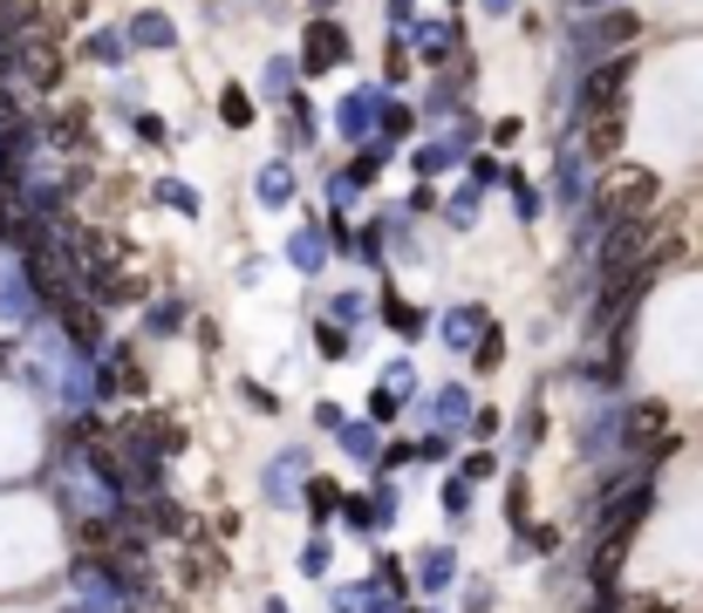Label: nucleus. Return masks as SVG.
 Returning a JSON list of instances; mask_svg holds the SVG:
<instances>
[{"mask_svg": "<svg viewBox=\"0 0 703 613\" xmlns=\"http://www.w3.org/2000/svg\"><path fill=\"white\" fill-rule=\"evenodd\" d=\"M410 409H417V423H423V430L464 436V430H472V409H479V402H472V389H464V382H444V389H423Z\"/></svg>", "mask_w": 703, "mask_h": 613, "instance_id": "obj_5", "label": "nucleus"}, {"mask_svg": "<svg viewBox=\"0 0 703 613\" xmlns=\"http://www.w3.org/2000/svg\"><path fill=\"white\" fill-rule=\"evenodd\" d=\"M505 430V416H499V409H472V430H464V436H479V443H492Z\"/></svg>", "mask_w": 703, "mask_h": 613, "instance_id": "obj_42", "label": "nucleus"}, {"mask_svg": "<svg viewBox=\"0 0 703 613\" xmlns=\"http://www.w3.org/2000/svg\"><path fill=\"white\" fill-rule=\"evenodd\" d=\"M150 198H158V204H171L178 219H199V191H191L185 178H158V184H150Z\"/></svg>", "mask_w": 703, "mask_h": 613, "instance_id": "obj_31", "label": "nucleus"}, {"mask_svg": "<svg viewBox=\"0 0 703 613\" xmlns=\"http://www.w3.org/2000/svg\"><path fill=\"white\" fill-rule=\"evenodd\" d=\"M328 8H335V0H322V14H328Z\"/></svg>", "mask_w": 703, "mask_h": 613, "instance_id": "obj_50", "label": "nucleus"}, {"mask_svg": "<svg viewBox=\"0 0 703 613\" xmlns=\"http://www.w3.org/2000/svg\"><path fill=\"white\" fill-rule=\"evenodd\" d=\"M335 450H342V457H348V464H363V471H376V457H382V430H376L369 416H363V423H356V416H348V423L335 430Z\"/></svg>", "mask_w": 703, "mask_h": 613, "instance_id": "obj_17", "label": "nucleus"}, {"mask_svg": "<svg viewBox=\"0 0 703 613\" xmlns=\"http://www.w3.org/2000/svg\"><path fill=\"white\" fill-rule=\"evenodd\" d=\"M403 613H438V606H417V600H403Z\"/></svg>", "mask_w": 703, "mask_h": 613, "instance_id": "obj_49", "label": "nucleus"}, {"mask_svg": "<svg viewBox=\"0 0 703 613\" xmlns=\"http://www.w3.org/2000/svg\"><path fill=\"white\" fill-rule=\"evenodd\" d=\"M444 171H458V150H451L444 137H431V144H410V184H438Z\"/></svg>", "mask_w": 703, "mask_h": 613, "instance_id": "obj_20", "label": "nucleus"}, {"mask_svg": "<svg viewBox=\"0 0 703 613\" xmlns=\"http://www.w3.org/2000/svg\"><path fill=\"white\" fill-rule=\"evenodd\" d=\"M253 198L266 204V212L294 204V163H287V157H266V163H260V178H253Z\"/></svg>", "mask_w": 703, "mask_h": 613, "instance_id": "obj_19", "label": "nucleus"}, {"mask_svg": "<svg viewBox=\"0 0 703 613\" xmlns=\"http://www.w3.org/2000/svg\"><path fill=\"white\" fill-rule=\"evenodd\" d=\"M260 613H287V600H281V593H266V600H260Z\"/></svg>", "mask_w": 703, "mask_h": 613, "instance_id": "obj_47", "label": "nucleus"}, {"mask_svg": "<svg viewBox=\"0 0 703 613\" xmlns=\"http://www.w3.org/2000/svg\"><path fill=\"white\" fill-rule=\"evenodd\" d=\"M382 389H397L403 402H417V395H423V382H417V361H410V355H397V361L382 368Z\"/></svg>", "mask_w": 703, "mask_h": 613, "instance_id": "obj_35", "label": "nucleus"}, {"mask_svg": "<svg viewBox=\"0 0 703 613\" xmlns=\"http://www.w3.org/2000/svg\"><path fill=\"white\" fill-rule=\"evenodd\" d=\"M240 402H246V409H253V416H281V395H273V389H266V382H253V376H246V382H240Z\"/></svg>", "mask_w": 703, "mask_h": 613, "instance_id": "obj_39", "label": "nucleus"}, {"mask_svg": "<svg viewBox=\"0 0 703 613\" xmlns=\"http://www.w3.org/2000/svg\"><path fill=\"white\" fill-rule=\"evenodd\" d=\"M655 171L649 163H621V171H608L595 191H588V204H601V219H649V204H655Z\"/></svg>", "mask_w": 703, "mask_h": 613, "instance_id": "obj_3", "label": "nucleus"}, {"mask_svg": "<svg viewBox=\"0 0 703 613\" xmlns=\"http://www.w3.org/2000/svg\"><path fill=\"white\" fill-rule=\"evenodd\" d=\"M403 212H410V219H417V212H438V191H431V184H417V191L403 198Z\"/></svg>", "mask_w": 703, "mask_h": 613, "instance_id": "obj_45", "label": "nucleus"}, {"mask_svg": "<svg viewBox=\"0 0 703 613\" xmlns=\"http://www.w3.org/2000/svg\"><path fill=\"white\" fill-rule=\"evenodd\" d=\"M281 137H287V150H307V144H315V137H322V109H315V103H307L301 89L287 96V130H281Z\"/></svg>", "mask_w": 703, "mask_h": 613, "instance_id": "obj_23", "label": "nucleus"}, {"mask_svg": "<svg viewBox=\"0 0 703 613\" xmlns=\"http://www.w3.org/2000/svg\"><path fill=\"white\" fill-rule=\"evenodd\" d=\"M636 41H642V14L636 8H621V0H615V8H588V14L567 28V62L588 68L601 55H629Z\"/></svg>", "mask_w": 703, "mask_h": 613, "instance_id": "obj_1", "label": "nucleus"}, {"mask_svg": "<svg viewBox=\"0 0 703 613\" xmlns=\"http://www.w3.org/2000/svg\"><path fill=\"white\" fill-rule=\"evenodd\" d=\"M403 409H410V402H403L397 389H382V382L369 389V423H376V430H389V423H397V416H403Z\"/></svg>", "mask_w": 703, "mask_h": 613, "instance_id": "obj_36", "label": "nucleus"}, {"mask_svg": "<svg viewBox=\"0 0 703 613\" xmlns=\"http://www.w3.org/2000/svg\"><path fill=\"white\" fill-rule=\"evenodd\" d=\"M90 55H96L103 68H124V62H130V49H124V28H96V34H90Z\"/></svg>", "mask_w": 703, "mask_h": 613, "instance_id": "obj_33", "label": "nucleus"}, {"mask_svg": "<svg viewBox=\"0 0 703 613\" xmlns=\"http://www.w3.org/2000/svg\"><path fill=\"white\" fill-rule=\"evenodd\" d=\"M574 8H615V0H574Z\"/></svg>", "mask_w": 703, "mask_h": 613, "instance_id": "obj_48", "label": "nucleus"}, {"mask_svg": "<svg viewBox=\"0 0 703 613\" xmlns=\"http://www.w3.org/2000/svg\"><path fill=\"white\" fill-rule=\"evenodd\" d=\"M335 518H342V531L348 539H382V518H376V505H369V490H342V505H335Z\"/></svg>", "mask_w": 703, "mask_h": 613, "instance_id": "obj_18", "label": "nucleus"}, {"mask_svg": "<svg viewBox=\"0 0 703 613\" xmlns=\"http://www.w3.org/2000/svg\"><path fill=\"white\" fill-rule=\"evenodd\" d=\"M410 572H417V593H431V600H438V593H451V586H458V546H451V539L423 546Z\"/></svg>", "mask_w": 703, "mask_h": 613, "instance_id": "obj_13", "label": "nucleus"}, {"mask_svg": "<svg viewBox=\"0 0 703 613\" xmlns=\"http://www.w3.org/2000/svg\"><path fill=\"white\" fill-rule=\"evenodd\" d=\"M124 49H130V55H165V49H178L171 14H165V8H137V14L124 21Z\"/></svg>", "mask_w": 703, "mask_h": 613, "instance_id": "obj_11", "label": "nucleus"}, {"mask_svg": "<svg viewBox=\"0 0 703 613\" xmlns=\"http://www.w3.org/2000/svg\"><path fill=\"white\" fill-rule=\"evenodd\" d=\"M629 82H636V55H601V62L580 68L574 96H567L574 130H580V123H595V116H621V103H629Z\"/></svg>", "mask_w": 703, "mask_h": 613, "instance_id": "obj_2", "label": "nucleus"}, {"mask_svg": "<svg viewBox=\"0 0 703 613\" xmlns=\"http://www.w3.org/2000/svg\"><path fill=\"white\" fill-rule=\"evenodd\" d=\"M281 260L294 266V273H307V279H315L328 260H335V239H328V225L322 219H307L301 232H287V245H281Z\"/></svg>", "mask_w": 703, "mask_h": 613, "instance_id": "obj_10", "label": "nucleus"}, {"mask_svg": "<svg viewBox=\"0 0 703 613\" xmlns=\"http://www.w3.org/2000/svg\"><path fill=\"white\" fill-rule=\"evenodd\" d=\"M369 314H376V300L363 294V286H342V294L328 300V314H322V320H335V327H348V335H356V327H369Z\"/></svg>", "mask_w": 703, "mask_h": 613, "instance_id": "obj_24", "label": "nucleus"}, {"mask_svg": "<svg viewBox=\"0 0 703 613\" xmlns=\"http://www.w3.org/2000/svg\"><path fill=\"white\" fill-rule=\"evenodd\" d=\"M458 41H464V21H458V14H417V21L397 34V49H417V62L444 68V62L458 55Z\"/></svg>", "mask_w": 703, "mask_h": 613, "instance_id": "obj_4", "label": "nucleus"}, {"mask_svg": "<svg viewBox=\"0 0 703 613\" xmlns=\"http://www.w3.org/2000/svg\"><path fill=\"white\" fill-rule=\"evenodd\" d=\"M479 8H485V14H499V21H505V14H520V0H479Z\"/></svg>", "mask_w": 703, "mask_h": 613, "instance_id": "obj_46", "label": "nucleus"}, {"mask_svg": "<svg viewBox=\"0 0 703 613\" xmlns=\"http://www.w3.org/2000/svg\"><path fill=\"white\" fill-rule=\"evenodd\" d=\"M342 423H348V409H342L335 395H315V430H328V436H335Z\"/></svg>", "mask_w": 703, "mask_h": 613, "instance_id": "obj_41", "label": "nucleus"}, {"mask_svg": "<svg viewBox=\"0 0 703 613\" xmlns=\"http://www.w3.org/2000/svg\"><path fill=\"white\" fill-rule=\"evenodd\" d=\"M479 75V62H464L458 75H444V82H431V89H423V103H417V116H451L458 109V96H464V82Z\"/></svg>", "mask_w": 703, "mask_h": 613, "instance_id": "obj_22", "label": "nucleus"}, {"mask_svg": "<svg viewBox=\"0 0 703 613\" xmlns=\"http://www.w3.org/2000/svg\"><path fill=\"white\" fill-rule=\"evenodd\" d=\"M464 613H492V580H464Z\"/></svg>", "mask_w": 703, "mask_h": 613, "instance_id": "obj_43", "label": "nucleus"}, {"mask_svg": "<svg viewBox=\"0 0 703 613\" xmlns=\"http://www.w3.org/2000/svg\"><path fill=\"white\" fill-rule=\"evenodd\" d=\"M595 163H588V150H580L574 137H560V157H554V198L567 204V212H580L588 204V191H595Z\"/></svg>", "mask_w": 703, "mask_h": 613, "instance_id": "obj_9", "label": "nucleus"}, {"mask_svg": "<svg viewBox=\"0 0 703 613\" xmlns=\"http://www.w3.org/2000/svg\"><path fill=\"white\" fill-rule=\"evenodd\" d=\"M451 471H458L464 484H492V477H505L513 464H505L492 443H479V450H464V457H451Z\"/></svg>", "mask_w": 703, "mask_h": 613, "instance_id": "obj_25", "label": "nucleus"}, {"mask_svg": "<svg viewBox=\"0 0 703 613\" xmlns=\"http://www.w3.org/2000/svg\"><path fill=\"white\" fill-rule=\"evenodd\" d=\"M328 566H335L328 531H307V546L294 552V572H301V580H328Z\"/></svg>", "mask_w": 703, "mask_h": 613, "instance_id": "obj_29", "label": "nucleus"}, {"mask_svg": "<svg viewBox=\"0 0 703 613\" xmlns=\"http://www.w3.org/2000/svg\"><path fill=\"white\" fill-rule=\"evenodd\" d=\"M294 89H301L294 55H266V62H260V75H253V103H287Z\"/></svg>", "mask_w": 703, "mask_h": 613, "instance_id": "obj_16", "label": "nucleus"}, {"mask_svg": "<svg viewBox=\"0 0 703 613\" xmlns=\"http://www.w3.org/2000/svg\"><path fill=\"white\" fill-rule=\"evenodd\" d=\"M178 327H185V300H178V294H165V300L144 307V335H150V341H171Z\"/></svg>", "mask_w": 703, "mask_h": 613, "instance_id": "obj_28", "label": "nucleus"}, {"mask_svg": "<svg viewBox=\"0 0 703 613\" xmlns=\"http://www.w3.org/2000/svg\"><path fill=\"white\" fill-rule=\"evenodd\" d=\"M499 184H505V198H513V212H520V225H533V219L546 212V191H539V184H533L526 171H505Z\"/></svg>", "mask_w": 703, "mask_h": 613, "instance_id": "obj_27", "label": "nucleus"}, {"mask_svg": "<svg viewBox=\"0 0 703 613\" xmlns=\"http://www.w3.org/2000/svg\"><path fill=\"white\" fill-rule=\"evenodd\" d=\"M130 137H137V144H171V123H165L158 109H137V116H130Z\"/></svg>", "mask_w": 703, "mask_h": 613, "instance_id": "obj_38", "label": "nucleus"}, {"mask_svg": "<svg viewBox=\"0 0 703 613\" xmlns=\"http://www.w3.org/2000/svg\"><path fill=\"white\" fill-rule=\"evenodd\" d=\"M342 62H348V28H342L335 14H315V21H307V34H301L294 68H301V75H328V68H342Z\"/></svg>", "mask_w": 703, "mask_h": 613, "instance_id": "obj_6", "label": "nucleus"}, {"mask_svg": "<svg viewBox=\"0 0 703 613\" xmlns=\"http://www.w3.org/2000/svg\"><path fill=\"white\" fill-rule=\"evenodd\" d=\"M499 361H505V327H499V320H485V335L472 341V368H479V376H492Z\"/></svg>", "mask_w": 703, "mask_h": 613, "instance_id": "obj_32", "label": "nucleus"}, {"mask_svg": "<svg viewBox=\"0 0 703 613\" xmlns=\"http://www.w3.org/2000/svg\"><path fill=\"white\" fill-rule=\"evenodd\" d=\"M410 82V49H397V41H389V68H382V89H403Z\"/></svg>", "mask_w": 703, "mask_h": 613, "instance_id": "obj_40", "label": "nucleus"}, {"mask_svg": "<svg viewBox=\"0 0 703 613\" xmlns=\"http://www.w3.org/2000/svg\"><path fill=\"white\" fill-rule=\"evenodd\" d=\"M376 314H382V327L397 341H423V335H431V314H423L417 300H403V294H389V286L376 294Z\"/></svg>", "mask_w": 703, "mask_h": 613, "instance_id": "obj_14", "label": "nucleus"}, {"mask_svg": "<svg viewBox=\"0 0 703 613\" xmlns=\"http://www.w3.org/2000/svg\"><path fill=\"white\" fill-rule=\"evenodd\" d=\"M301 477H307V443L273 450V457H266V471H260V498H266L273 511H294V498H301Z\"/></svg>", "mask_w": 703, "mask_h": 613, "instance_id": "obj_8", "label": "nucleus"}, {"mask_svg": "<svg viewBox=\"0 0 703 613\" xmlns=\"http://www.w3.org/2000/svg\"><path fill=\"white\" fill-rule=\"evenodd\" d=\"M438 505H444V525H451V531H464V525H472V511H479V484H464L458 471H444Z\"/></svg>", "mask_w": 703, "mask_h": 613, "instance_id": "obj_21", "label": "nucleus"}, {"mask_svg": "<svg viewBox=\"0 0 703 613\" xmlns=\"http://www.w3.org/2000/svg\"><path fill=\"white\" fill-rule=\"evenodd\" d=\"M382 103H389L382 82H369V89H348V96L335 103V137L363 150V144L376 137V123H382Z\"/></svg>", "mask_w": 703, "mask_h": 613, "instance_id": "obj_7", "label": "nucleus"}, {"mask_svg": "<svg viewBox=\"0 0 703 613\" xmlns=\"http://www.w3.org/2000/svg\"><path fill=\"white\" fill-rule=\"evenodd\" d=\"M485 320H492V314H485L479 300H451V307H444L431 327H438V341H444L451 355H472V341L485 335Z\"/></svg>", "mask_w": 703, "mask_h": 613, "instance_id": "obj_12", "label": "nucleus"}, {"mask_svg": "<svg viewBox=\"0 0 703 613\" xmlns=\"http://www.w3.org/2000/svg\"><path fill=\"white\" fill-rule=\"evenodd\" d=\"M253 89H246V82H225V89H219V116L232 123V130H253Z\"/></svg>", "mask_w": 703, "mask_h": 613, "instance_id": "obj_30", "label": "nucleus"}, {"mask_svg": "<svg viewBox=\"0 0 703 613\" xmlns=\"http://www.w3.org/2000/svg\"><path fill=\"white\" fill-rule=\"evenodd\" d=\"M451 8H458V0H451Z\"/></svg>", "mask_w": 703, "mask_h": 613, "instance_id": "obj_51", "label": "nucleus"}, {"mask_svg": "<svg viewBox=\"0 0 703 613\" xmlns=\"http://www.w3.org/2000/svg\"><path fill=\"white\" fill-rule=\"evenodd\" d=\"M451 450H458V436H444V430L410 436V457H417V464H451Z\"/></svg>", "mask_w": 703, "mask_h": 613, "instance_id": "obj_34", "label": "nucleus"}, {"mask_svg": "<svg viewBox=\"0 0 703 613\" xmlns=\"http://www.w3.org/2000/svg\"><path fill=\"white\" fill-rule=\"evenodd\" d=\"M335 505H342V484H335V477H322V471H307V477H301L294 511H307V525L328 531V525H335Z\"/></svg>", "mask_w": 703, "mask_h": 613, "instance_id": "obj_15", "label": "nucleus"}, {"mask_svg": "<svg viewBox=\"0 0 703 613\" xmlns=\"http://www.w3.org/2000/svg\"><path fill=\"white\" fill-rule=\"evenodd\" d=\"M485 137H492V144H520L526 123H520V116H499V123H485Z\"/></svg>", "mask_w": 703, "mask_h": 613, "instance_id": "obj_44", "label": "nucleus"}, {"mask_svg": "<svg viewBox=\"0 0 703 613\" xmlns=\"http://www.w3.org/2000/svg\"><path fill=\"white\" fill-rule=\"evenodd\" d=\"M315 348H322V361H348L356 348H348V327H335V320H315Z\"/></svg>", "mask_w": 703, "mask_h": 613, "instance_id": "obj_37", "label": "nucleus"}, {"mask_svg": "<svg viewBox=\"0 0 703 613\" xmlns=\"http://www.w3.org/2000/svg\"><path fill=\"white\" fill-rule=\"evenodd\" d=\"M479 212H485V191H479L472 178H464V184L444 198V225H451V232H472V225H479Z\"/></svg>", "mask_w": 703, "mask_h": 613, "instance_id": "obj_26", "label": "nucleus"}]
</instances>
